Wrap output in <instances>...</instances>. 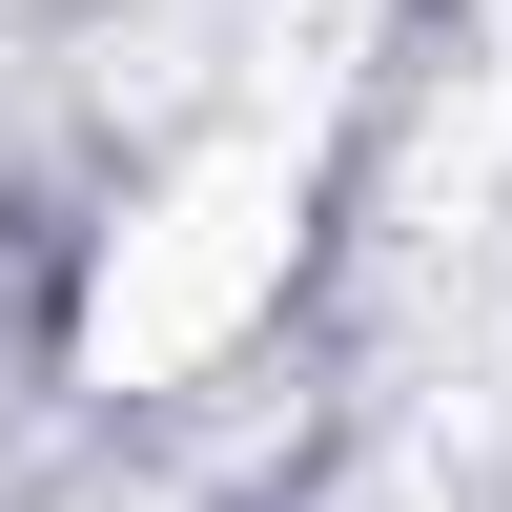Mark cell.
I'll use <instances>...</instances> for the list:
<instances>
[{
    "label": "cell",
    "mask_w": 512,
    "mask_h": 512,
    "mask_svg": "<svg viewBox=\"0 0 512 512\" xmlns=\"http://www.w3.org/2000/svg\"><path fill=\"white\" fill-rule=\"evenodd\" d=\"M308 226H328V144L308 123H205V144H164L144 185L82 226V267H62V390L164 410V390H205V369H246L287 328V287H308Z\"/></svg>",
    "instance_id": "6da1fadb"
},
{
    "label": "cell",
    "mask_w": 512,
    "mask_h": 512,
    "mask_svg": "<svg viewBox=\"0 0 512 512\" xmlns=\"http://www.w3.org/2000/svg\"><path fill=\"white\" fill-rule=\"evenodd\" d=\"M451 21H472V82H512V0H451Z\"/></svg>",
    "instance_id": "7a4b0ae2"
}]
</instances>
